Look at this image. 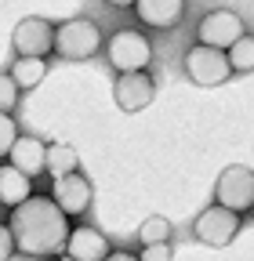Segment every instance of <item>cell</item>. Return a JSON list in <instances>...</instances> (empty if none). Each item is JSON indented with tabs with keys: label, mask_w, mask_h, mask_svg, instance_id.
Segmentation results:
<instances>
[{
	"label": "cell",
	"mask_w": 254,
	"mask_h": 261,
	"mask_svg": "<svg viewBox=\"0 0 254 261\" xmlns=\"http://www.w3.org/2000/svg\"><path fill=\"white\" fill-rule=\"evenodd\" d=\"M102 29L94 18H66L55 25V55L66 62H87L102 51Z\"/></svg>",
	"instance_id": "cell-2"
},
{
	"label": "cell",
	"mask_w": 254,
	"mask_h": 261,
	"mask_svg": "<svg viewBox=\"0 0 254 261\" xmlns=\"http://www.w3.org/2000/svg\"><path fill=\"white\" fill-rule=\"evenodd\" d=\"M106 261H138V254H131V250H113Z\"/></svg>",
	"instance_id": "cell-23"
},
{
	"label": "cell",
	"mask_w": 254,
	"mask_h": 261,
	"mask_svg": "<svg viewBox=\"0 0 254 261\" xmlns=\"http://www.w3.org/2000/svg\"><path fill=\"white\" fill-rule=\"evenodd\" d=\"M18 138H22V135H18L15 116H11V113H0V160H8V156H11V149H15Z\"/></svg>",
	"instance_id": "cell-19"
},
{
	"label": "cell",
	"mask_w": 254,
	"mask_h": 261,
	"mask_svg": "<svg viewBox=\"0 0 254 261\" xmlns=\"http://www.w3.org/2000/svg\"><path fill=\"white\" fill-rule=\"evenodd\" d=\"M185 76L200 84V87H218L233 76V65H229V51H218V47H204V44H193L185 51Z\"/></svg>",
	"instance_id": "cell-6"
},
{
	"label": "cell",
	"mask_w": 254,
	"mask_h": 261,
	"mask_svg": "<svg viewBox=\"0 0 254 261\" xmlns=\"http://www.w3.org/2000/svg\"><path fill=\"white\" fill-rule=\"evenodd\" d=\"M106 62L123 76V73H145L153 62V40L142 29H116L106 40Z\"/></svg>",
	"instance_id": "cell-3"
},
{
	"label": "cell",
	"mask_w": 254,
	"mask_h": 261,
	"mask_svg": "<svg viewBox=\"0 0 254 261\" xmlns=\"http://www.w3.org/2000/svg\"><path fill=\"white\" fill-rule=\"evenodd\" d=\"M214 203H221L233 214H247L254 211V171L243 163H233L218 174L214 181Z\"/></svg>",
	"instance_id": "cell-5"
},
{
	"label": "cell",
	"mask_w": 254,
	"mask_h": 261,
	"mask_svg": "<svg viewBox=\"0 0 254 261\" xmlns=\"http://www.w3.org/2000/svg\"><path fill=\"white\" fill-rule=\"evenodd\" d=\"M18 106V84L11 80V73H0V113H11Z\"/></svg>",
	"instance_id": "cell-20"
},
{
	"label": "cell",
	"mask_w": 254,
	"mask_h": 261,
	"mask_svg": "<svg viewBox=\"0 0 254 261\" xmlns=\"http://www.w3.org/2000/svg\"><path fill=\"white\" fill-rule=\"evenodd\" d=\"M51 200L58 203V211L66 218H84L94 203V185L77 171V174H66L51 185Z\"/></svg>",
	"instance_id": "cell-9"
},
{
	"label": "cell",
	"mask_w": 254,
	"mask_h": 261,
	"mask_svg": "<svg viewBox=\"0 0 254 261\" xmlns=\"http://www.w3.org/2000/svg\"><path fill=\"white\" fill-rule=\"evenodd\" d=\"M11 47H15V58H47L55 51V25L40 15L22 18L11 33Z\"/></svg>",
	"instance_id": "cell-8"
},
{
	"label": "cell",
	"mask_w": 254,
	"mask_h": 261,
	"mask_svg": "<svg viewBox=\"0 0 254 261\" xmlns=\"http://www.w3.org/2000/svg\"><path fill=\"white\" fill-rule=\"evenodd\" d=\"M113 98H116V106L123 113H142L156 98V80L149 73H123L113 84Z\"/></svg>",
	"instance_id": "cell-10"
},
{
	"label": "cell",
	"mask_w": 254,
	"mask_h": 261,
	"mask_svg": "<svg viewBox=\"0 0 254 261\" xmlns=\"http://www.w3.org/2000/svg\"><path fill=\"white\" fill-rule=\"evenodd\" d=\"M62 261H73V257H62Z\"/></svg>",
	"instance_id": "cell-24"
},
{
	"label": "cell",
	"mask_w": 254,
	"mask_h": 261,
	"mask_svg": "<svg viewBox=\"0 0 254 261\" xmlns=\"http://www.w3.org/2000/svg\"><path fill=\"white\" fill-rule=\"evenodd\" d=\"M229 65H233V76H236V73H240V76L254 73V37H250V33H247L236 47H229Z\"/></svg>",
	"instance_id": "cell-18"
},
{
	"label": "cell",
	"mask_w": 254,
	"mask_h": 261,
	"mask_svg": "<svg viewBox=\"0 0 254 261\" xmlns=\"http://www.w3.org/2000/svg\"><path fill=\"white\" fill-rule=\"evenodd\" d=\"M11 167L22 171L26 178H37L40 171H47V145L37 138V135H22L11 149Z\"/></svg>",
	"instance_id": "cell-13"
},
{
	"label": "cell",
	"mask_w": 254,
	"mask_h": 261,
	"mask_svg": "<svg viewBox=\"0 0 254 261\" xmlns=\"http://www.w3.org/2000/svg\"><path fill=\"white\" fill-rule=\"evenodd\" d=\"M240 225H243L240 214L225 211L221 203H211V207H204V211L196 214L193 236H196L204 247H229V243L236 240V232H240Z\"/></svg>",
	"instance_id": "cell-7"
},
{
	"label": "cell",
	"mask_w": 254,
	"mask_h": 261,
	"mask_svg": "<svg viewBox=\"0 0 254 261\" xmlns=\"http://www.w3.org/2000/svg\"><path fill=\"white\" fill-rule=\"evenodd\" d=\"M8 73L18 84V91H33L47 76V58H15V65H11Z\"/></svg>",
	"instance_id": "cell-15"
},
{
	"label": "cell",
	"mask_w": 254,
	"mask_h": 261,
	"mask_svg": "<svg viewBox=\"0 0 254 261\" xmlns=\"http://www.w3.org/2000/svg\"><path fill=\"white\" fill-rule=\"evenodd\" d=\"M77 149L73 145H66V142H51L47 145V174L58 181V178H66V174H77L80 167H77Z\"/></svg>",
	"instance_id": "cell-16"
},
{
	"label": "cell",
	"mask_w": 254,
	"mask_h": 261,
	"mask_svg": "<svg viewBox=\"0 0 254 261\" xmlns=\"http://www.w3.org/2000/svg\"><path fill=\"white\" fill-rule=\"evenodd\" d=\"M33 200V178L15 171L11 163H0V203L8 211H18L22 203Z\"/></svg>",
	"instance_id": "cell-14"
},
{
	"label": "cell",
	"mask_w": 254,
	"mask_h": 261,
	"mask_svg": "<svg viewBox=\"0 0 254 261\" xmlns=\"http://www.w3.org/2000/svg\"><path fill=\"white\" fill-rule=\"evenodd\" d=\"M174 257V247L171 243H160V247H142L138 250V261H171Z\"/></svg>",
	"instance_id": "cell-21"
},
{
	"label": "cell",
	"mask_w": 254,
	"mask_h": 261,
	"mask_svg": "<svg viewBox=\"0 0 254 261\" xmlns=\"http://www.w3.org/2000/svg\"><path fill=\"white\" fill-rule=\"evenodd\" d=\"M15 250H18V247H15V236H11V225L0 221V261H11Z\"/></svg>",
	"instance_id": "cell-22"
},
{
	"label": "cell",
	"mask_w": 254,
	"mask_h": 261,
	"mask_svg": "<svg viewBox=\"0 0 254 261\" xmlns=\"http://www.w3.org/2000/svg\"><path fill=\"white\" fill-rule=\"evenodd\" d=\"M174 236V225L164 218V214H149L142 225H138V243L142 247H160V243H171Z\"/></svg>",
	"instance_id": "cell-17"
},
{
	"label": "cell",
	"mask_w": 254,
	"mask_h": 261,
	"mask_svg": "<svg viewBox=\"0 0 254 261\" xmlns=\"http://www.w3.org/2000/svg\"><path fill=\"white\" fill-rule=\"evenodd\" d=\"M243 37H247L243 18H240L233 8H211V11L200 18V25H196V44H204V47H218V51L236 47Z\"/></svg>",
	"instance_id": "cell-4"
},
{
	"label": "cell",
	"mask_w": 254,
	"mask_h": 261,
	"mask_svg": "<svg viewBox=\"0 0 254 261\" xmlns=\"http://www.w3.org/2000/svg\"><path fill=\"white\" fill-rule=\"evenodd\" d=\"M113 250H109V240L102 228L94 225H73L69 232V243H66V257L73 261H106Z\"/></svg>",
	"instance_id": "cell-11"
},
{
	"label": "cell",
	"mask_w": 254,
	"mask_h": 261,
	"mask_svg": "<svg viewBox=\"0 0 254 261\" xmlns=\"http://www.w3.org/2000/svg\"><path fill=\"white\" fill-rule=\"evenodd\" d=\"M8 225H11L18 254H26V257L66 254V243H69V232H73L69 218L58 211V203L51 196H33L29 203H22L18 211L8 214Z\"/></svg>",
	"instance_id": "cell-1"
},
{
	"label": "cell",
	"mask_w": 254,
	"mask_h": 261,
	"mask_svg": "<svg viewBox=\"0 0 254 261\" xmlns=\"http://www.w3.org/2000/svg\"><path fill=\"white\" fill-rule=\"evenodd\" d=\"M142 25H153V29H174L182 18H185V0H135V8Z\"/></svg>",
	"instance_id": "cell-12"
}]
</instances>
